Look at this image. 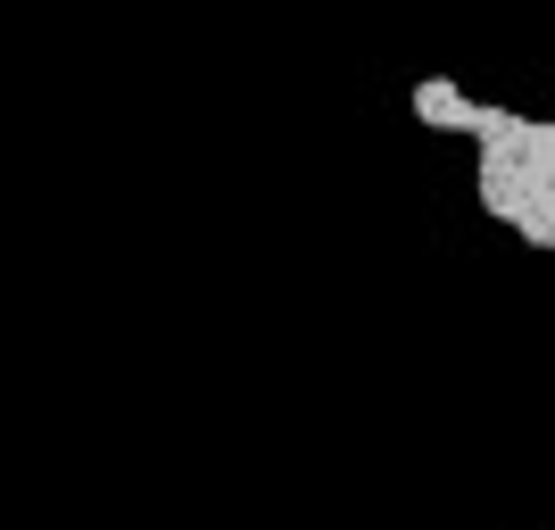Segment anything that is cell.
<instances>
[{"label": "cell", "mask_w": 555, "mask_h": 530, "mask_svg": "<svg viewBox=\"0 0 555 530\" xmlns=\"http://www.w3.org/2000/svg\"><path fill=\"white\" fill-rule=\"evenodd\" d=\"M406 108H415L431 133H473V141H481V125H489L498 100H473V92H456V83H440V75H423L415 92H406Z\"/></svg>", "instance_id": "cell-1"}]
</instances>
